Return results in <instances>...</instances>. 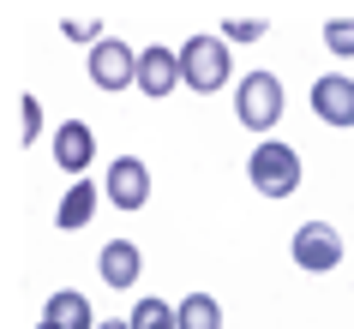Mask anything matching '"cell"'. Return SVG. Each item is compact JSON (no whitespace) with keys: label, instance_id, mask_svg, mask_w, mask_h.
<instances>
[{"label":"cell","instance_id":"8fae6325","mask_svg":"<svg viewBox=\"0 0 354 329\" xmlns=\"http://www.w3.org/2000/svg\"><path fill=\"white\" fill-rule=\"evenodd\" d=\"M102 281H109V288H132V281H138V246L109 239V246H102Z\"/></svg>","mask_w":354,"mask_h":329},{"label":"cell","instance_id":"30bf717a","mask_svg":"<svg viewBox=\"0 0 354 329\" xmlns=\"http://www.w3.org/2000/svg\"><path fill=\"white\" fill-rule=\"evenodd\" d=\"M96 198H102V186H91V180H78V186H66V198H60V210H55V221L73 234V228H84V221L96 216Z\"/></svg>","mask_w":354,"mask_h":329},{"label":"cell","instance_id":"6da1fadb","mask_svg":"<svg viewBox=\"0 0 354 329\" xmlns=\"http://www.w3.org/2000/svg\"><path fill=\"white\" fill-rule=\"evenodd\" d=\"M180 84H187V90H198V96L223 90V84H228V42L192 37L187 48H180Z\"/></svg>","mask_w":354,"mask_h":329},{"label":"cell","instance_id":"4fadbf2b","mask_svg":"<svg viewBox=\"0 0 354 329\" xmlns=\"http://www.w3.org/2000/svg\"><path fill=\"white\" fill-rule=\"evenodd\" d=\"M174 317H180V329H223V306H216L210 293H187V299L174 306Z\"/></svg>","mask_w":354,"mask_h":329},{"label":"cell","instance_id":"5b68a950","mask_svg":"<svg viewBox=\"0 0 354 329\" xmlns=\"http://www.w3.org/2000/svg\"><path fill=\"white\" fill-rule=\"evenodd\" d=\"M295 263L300 270H336L342 263V234L330 221H300L295 228Z\"/></svg>","mask_w":354,"mask_h":329},{"label":"cell","instance_id":"ba28073f","mask_svg":"<svg viewBox=\"0 0 354 329\" xmlns=\"http://www.w3.org/2000/svg\"><path fill=\"white\" fill-rule=\"evenodd\" d=\"M174 84H180V54L162 48V42L145 48V54H138V90H145V96H168Z\"/></svg>","mask_w":354,"mask_h":329},{"label":"cell","instance_id":"7c38bea8","mask_svg":"<svg viewBox=\"0 0 354 329\" xmlns=\"http://www.w3.org/2000/svg\"><path fill=\"white\" fill-rule=\"evenodd\" d=\"M42 323H55V329H96V317H91V299H84V293H55Z\"/></svg>","mask_w":354,"mask_h":329},{"label":"cell","instance_id":"ac0fdd59","mask_svg":"<svg viewBox=\"0 0 354 329\" xmlns=\"http://www.w3.org/2000/svg\"><path fill=\"white\" fill-rule=\"evenodd\" d=\"M66 37H73V42H91V48L102 42V37H96V19H66Z\"/></svg>","mask_w":354,"mask_h":329},{"label":"cell","instance_id":"52a82bcc","mask_svg":"<svg viewBox=\"0 0 354 329\" xmlns=\"http://www.w3.org/2000/svg\"><path fill=\"white\" fill-rule=\"evenodd\" d=\"M313 114L324 120V126H354V78L330 72L313 84Z\"/></svg>","mask_w":354,"mask_h":329},{"label":"cell","instance_id":"7a4b0ae2","mask_svg":"<svg viewBox=\"0 0 354 329\" xmlns=\"http://www.w3.org/2000/svg\"><path fill=\"white\" fill-rule=\"evenodd\" d=\"M234 114H241L246 132H270L282 120V84L277 72H246L241 90H234Z\"/></svg>","mask_w":354,"mask_h":329},{"label":"cell","instance_id":"277c9868","mask_svg":"<svg viewBox=\"0 0 354 329\" xmlns=\"http://www.w3.org/2000/svg\"><path fill=\"white\" fill-rule=\"evenodd\" d=\"M91 84L96 90H127V84H138V54H132L127 42L102 37L91 48Z\"/></svg>","mask_w":354,"mask_h":329},{"label":"cell","instance_id":"d6986e66","mask_svg":"<svg viewBox=\"0 0 354 329\" xmlns=\"http://www.w3.org/2000/svg\"><path fill=\"white\" fill-rule=\"evenodd\" d=\"M96 329H132V323H96Z\"/></svg>","mask_w":354,"mask_h":329},{"label":"cell","instance_id":"e0dca14e","mask_svg":"<svg viewBox=\"0 0 354 329\" xmlns=\"http://www.w3.org/2000/svg\"><path fill=\"white\" fill-rule=\"evenodd\" d=\"M223 37H228V42H259V37H264V19H228Z\"/></svg>","mask_w":354,"mask_h":329},{"label":"cell","instance_id":"9a60e30c","mask_svg":"<svg viewBox=\"0 0 354 329\" xmlns=\"http://www.w3.org/2000/svg\"><path fill=\"white\" fill-rule=\"evenodd\" d=\"M324 48L336 60H354V19H330L324 24Z\"/></svg>","mask_w":354,"mask_h":329},{"label":"cell","instance_id":"5bb4252c","mask_svg":"<svg viewBox=\"0 0 354 329\" xmlns=\"http://www.w3.org/2000/svg\"><path fill=\"white\" fill-rule=\"evenodd\" d=\"M127 323L132 329H180V317H174V306H162V299H138Z\"/></svg>","mask_w":354,"mask_h":329},{"label":"cell","instance_id":"8992f818","mask_svg":"<svg viewBox=\"0 0 354 329\" xmlns=\"http://www.w3.org/2000/svg\"><path fill=\"white\" fill-rule=\"evenodd\" d=\"M102 192L114 198V210H145V198H150V168L138 162V156H114Z\"/></svg>","mask_w":354,"mask_h":329},{"label":"cell","instance_id":"3957f363","mask_svg":"<svg viewBox=\"0 0 354 329\" xmlns=\"http://www.w3.org/2000/svg\"><path fill=\"white\" fill-rule=\"evenodd\" d=\"M246 174H252V186H259L264 198H288L300 186V156L288 144H259L252 162H246Z\"/></svg>","mask_w":354,"mask_h":329},{"label":"cell","instance_id":"ffe728a7","mask_svg":"<svg viewBox=\"0 0 354 329\" xmlns=\"http://www.w3.org/2000/svg\"><path fill=\"white\" fill-rule=\"evenodd\" d=\"M42 329H55V323H42Z\"/></svg>","mask_w":354,"mask_h":329},{"label":"cell","instance_id":"2e32d148","mask_svg":"<svg viewBox=\"0 0 354 329\" xmlns=\"http://www.w3.org/2000/svg\"><path fill=\"white\" fill-rule=\"evenodd\" d=\"M19 132H24V144L42 132V108H37V96H19Z\"/></svg>","mask_w":354,"mask_h":329},{"label":"cell","instance_id":"9c48e42d","mask_svg":"<svg viewBox=\"0 0 354 329\" xmlns=\"http://www.w3.org/2000/svg\"><path fill=\"white\" fill-rule=\"evenodd\" d=\"M91 156H96L91 126H84V120H66V126L55 132V162L66 168V174H84V168H91Z\"/></svg>","mask_w":354,"mask_h":329}]
</instances>
